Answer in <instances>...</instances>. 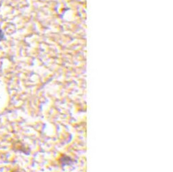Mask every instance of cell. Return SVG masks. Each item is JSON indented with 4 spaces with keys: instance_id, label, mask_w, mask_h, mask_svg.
Returning a JSON list of instances; mask_svg holds the SVG:
<instances>
[{
    "instance_id": "cell-1",
    "label": "cell",
    "mask_w": 173,
    "mask_h": 172,
    "mask_svg": "<svg viewBox=\"0 0 173 172\" xmlns=\"http://www.w3.org/2000/svg\"><path fill=\"white\" fill-rule=\"evenodd\" d=\"M4 38H5L4 33L2 30H1V29H0V42L4 40Z\"/></svg>"
}]
</instances>
